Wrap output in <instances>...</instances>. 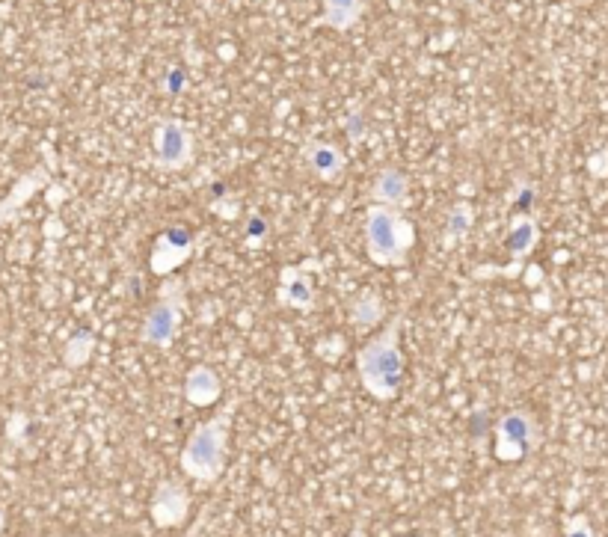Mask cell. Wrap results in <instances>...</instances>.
<instances>
[{
  "label": "cell",
  "instance_id": "obj_10",
  "mask_svg": "<svg viewBox=\"0 0 608 537\" xmlns=\"http://www.w3.org/2000/svg\"><path fill=\"white\" fill-rule=\"evenodd\" d=\"M371 199H374V205L407 208V205H410V179H407V173H401V170H395V167L383 170V173L374 179Z\"/></svg>",
  "mask_w": 608,
  "mask_h": 537
},
{
  "label": "cell",
  "instance_id": "obj_12",
  "mask_svg": "<svg viewBox=\"0 0 608 537\" xmlns=\"http://www.w3.org/2000/svg\"><path fill=\"white\" fill-rule=\"evenodd\" d=\"M279 297H282V303H288L294 309H312L315 306V288L300 268H285L282 282H279Z\"/></svg>",
  "mask_w": 608,
  "mask_h": 537
},
{
  "label": "cell",
  "instance_id": "obj_8",
  "mask_svg": "<svg viewBox=\"0 0 608 537\" xmlns=\"http://www.w3.org/2000/svg\"><path fill=\"white\" fill-rule=\"evenodd\" d=\"M187 505H190L187 493L178 484L167 481V484L158 487V493L152 499V520L158 526H178L184 520V514H187Z\"/></svg>",
  "mask_w": 608,
  "mask_h": 537
},
{
  "label": "cell",
  "instance_id": "obj_11",
  "mask_svg": "<svg viewBox=\"0 0 608 537\" xmlns=\"http://www.w3.org/2000/svg\"><path fill=\"white\" fill-rule=\"evenodd\" d=\"M190 256V235L184 229H170L158 238L155 244V256H152V268L155 273H170L178 268L184 259Z\"/></svg>",
  "mask_w": 608,
  "mask_h": 537
},
{
  "label": "cell",
  "instance_id": "obj_1",
  "mask_svg": "<svg viewBox=\"0 0 608 537\" xmlns=\"http://www.w3.org/2000/svg\"><path fill=\"white\" fill-rule=\"evenodd\" d=\"M401 315L392 318L359 354L356 371L365 392L377 401H392L401 392L404 380V354H401Z\"/></svg>",
  "mask_w": 608,
  "mask_h": 537
},
{
  "label": "cell",
  "instance_id": "obj_14",
  "mask_svg": "<svg viewBox=\"0 0 608 537\" xmlns=\"http://www.w3.org/2000/svg\"><path fill=\"white\" fill-rule=\"evenodd\" d=\"M537 223L531 217H522V220H514V229H511V238H508V247L514 253V259H525L534 247H537Z\"/></svg>",
  "mask_w": 608,
  "mask_h": 537
},
{
  "label": "cell",
  "instance_id": "obj_4",
  "mask_svg": "<svg viewBox=\"0 0 608 537\" xmlns=\"http://www.w3.org/2000/svg\"><path fill=\"white\" fill-rule=\"evenodd\" d=\"M540 446V428L537 422L525 413V410H514L505 413L496 425V457L505 463L522 460L525 454H531Z\"/></svg>",
  "mask_w": 608,
  "mask_h": 537
},
{
  "label": "cell",
  "instance_id": "obj_3",
  "mask_svg": "<svg viewBox=\"0 0 608 537\" xmlns=\"http://www.w3.org/2000/svg\"><path fill=\"white\" fill-rule=\"evenodd\" d=\"M416 244V229L401 208L368 205L365 211V247L368 259L380 268H398L407 262Z\"/></svg>",
  "mask_w": 608,
  "mask_h": 537
},
{
  "label": "cell",
  "instance_id": "obj_5",
  "mask_svg": "<svg viewBox=\"0 0 608 537\" xmlns=\"http://www.w3.org/2000/svg\"><path fill=\"white\" fill-rule=\"evenodd\" d=\"M193 158V134L178 119H161L155 125V164L161 170H181Z\"/></svg>",
  "mask_w": 608,
  "mask_h": 537
},
{
  "label": "cell",
  "instance_id": "obj_7",
  "mask_svg": "<svg viewBox=\"0 0 608 537\" xmlns=\"http://www.w3.org/2000/svg\"><path fill=\"white\" fill-rule=\"evenodd\" d=\"M223 395V383H220V374L208 365H196L187 371V380H184V398L196 407H211L217 404Z\"/></svg>",
  "mask_w": 608,
  "mask_h": 537
},
{
  "label": "cell",
  "instance_id": "obj_17",
  "mask_svg": "<svg viewBox=\"0 0 608 537\" xmlns=\"http://www.w3.org/2000/svg\"><path fill=\"white\" fill-rule=\"evenodd\" d=\"M348 537H365V529H362V526H356V529H353Z\"/></svg>",
  "mask_w": 608,
  "mask_h": 537
},
{
  "label": "cell",
  "instance_id": "obj_9",
  "mask_svg": "<svg viewBox=\"0 0 608 537\" xmlns=\"http://www.w3.org/2000/svg\"><path fill=\"white\" fill-rule=\"evenodd\" d=\"M303 158L306 164L315 170V176L324 181H339L345 173V155L330 146V143H321V140H309L303 146Z\"/></svg>",
  "mask_w": 608,
  "mask_h": 537
},
{
  "label": "cell",
  "instance_id": "obj_2",
  "mask_svg": "<svg viewBox=\"0 0 608 537\" xmlns=\"http://www.w3.org/2000/svg\"><path fill=\"white\" fill-rule=\"evenodd\" d=\"M235 419V404L223 407L217 416L199 422L187 443L181 448V469L196 481H217L226 469V448H229V431Z\"/></svg>",
  "mask_w": 608,
  "mask_h": 537
},
{
  "label": "cell",
  "instance_id": "obj_16",
  "mask_svg": "<svg viewBox=\"0 0 608 537\" xmlns=\"http://www.w3.org/2000/svg\"><path fill=\"white\" fill-rule=\"evenodd\" d=\"M564 537H594V529H591L588 517H573V520L567 523Z\"/></svg>",
  "mask_w": 608,
  "mask_h": 537
},
{
  "label": "cell",
  "instance_id": "obj_15",
  "mask_svg": "<svg viewBox=\"0 0 608 537\" xmlns=\"http://www.w3.org/2000/svg\"><path fill=\"white\" fill-rule=\"evenodd\" d=\"M466 229H472V208L454 205V208H451V217H448V235L457 238V235H463Z\"/></svg>",
  "mask_w": 608,
  "mask_h": 537
},
{
  "label": "cell",
  "instance_id": "obj_13",
  "mask_svg": "<svg viewBox=\"0 0 608 537\" xmlns=\"http://www.w3.org/2000/svg\"><path fill=\"white\" fill-rule=\"evenodd\" d=\"M365 3L368 0H324V24L345 33L359 24V18L365 15Z\"/></svg>",
  "mask_w": 608,
  "mask_h": 537
},
{
  "label": "cell",
  "instance_id": "obj_6",
  "mask_svg": "<svg viewBox=\"0 0 608 537\" xmlns=\"http://www.w3.org/2000/svg\"><path fill=\"white\" fill-rule=\"evenodd\" d=\"M173 288L175 282L164 288V297L152 306V312L143 324V342H149V345H161V348L173 345L178 324H181V306H184V300L173 294Z\"/></svg>",
  "mask_w": 608,
  "mask_h": 537
}]
</instances>
